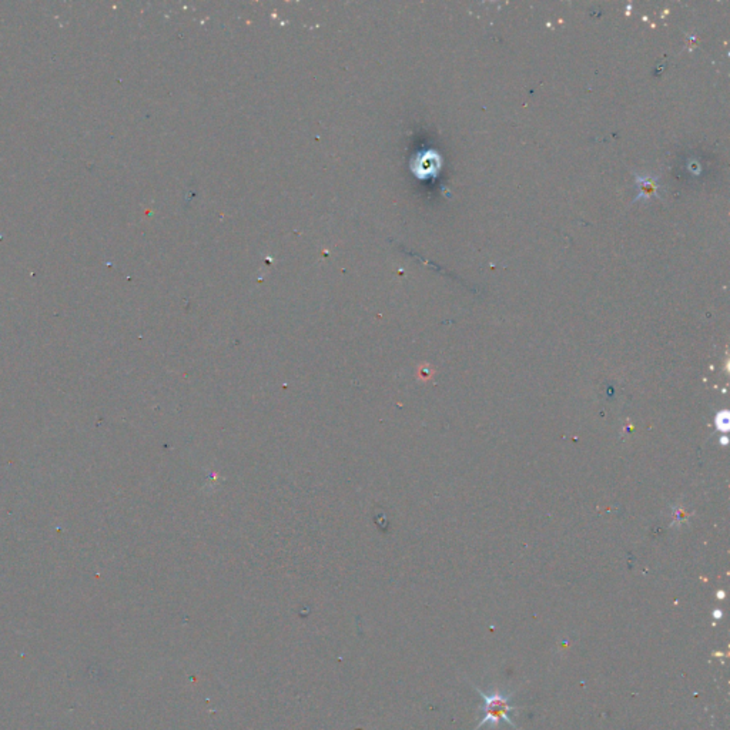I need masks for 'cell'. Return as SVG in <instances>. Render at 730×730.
<instances>
[{"mask_svg": "<svg viewBox=\"0 0 730 730\" xmlns=\"http://www.w3.org/2000/svg\"><path fill=\"white\" fill-rule=\"evenodd\" d=\"M475 689L478 690V693L483 697L485 700V717L479 722L478 727L479 726H483L486 723H490L491 726H498L502 720L508 722L511 726H515L514 720L511 719L514 710L517 709L512 703H511V697L510 696H505L502 695L501 692H491V693H483L481 689H478L475 686Z\"/></svg>", "mask_w": 730, "mask_h": 730, "instance_id": "obj_1", "label": "cell"}, {"mask_svg": "<svg viewBox=\"0 0 730 730\" xmlns=\"http://www.w3.org/2000/svg\"><path fill=\"white\" fill-rule=\"evenodd\" d=\"M717 427H719L720 431H727V428H729L727 413H723V414L717 416Z\"/></svg>", "mask_w": 730, "mask_h": 730, "instance_id": "obj_2", "label": "cell"}]
</instances>
